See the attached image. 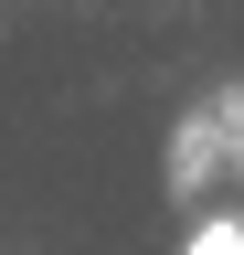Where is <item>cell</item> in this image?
<instances>
[{
  "label": "cell",
  "mask_w": 244,
  "mask_h": 255,
  "mask_svg": "<svg viewBox=\"0 0 244 255\" xmlns=\"http://www.w3.org/2000/svg\"><path fill=\"white\" fill-rule=\"evenodd\" d=\"M180 255H244V213H202Z\"/></svg>",
  "instance_id": "cell-1"
}]
</instances>
